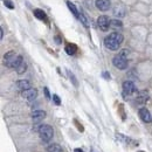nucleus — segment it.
Instances as JSON below:
<instances>
[{
    "label": "nucleus",
    "instance_id": "obj_1",
    "mask_svg": "<svg viewBox=\"0 0 152 152\" xmlns=\"http://www.w3.org/2000/svg\"><path fill=\"white\" fill-rule=\"evenodd\" d=\"M123 43V35L120 33H111L104 39V46L110 50H117Z\"/></svg>",
    "mask_w": 152,
    "mask_h": 152
},
{
    "label": "nucleus",
    "instance_id": "obj_2",
    "mask_svg": "<svg viewBox=\"0 0 152 152\" xmlns=\"http://www.w3.org/2000/svg\"><path fill=\"white\" fill-rule=\"evenodd\" d=\"M22 62H23L22 56L19 55V54H17V53L13 52V50L6 53L5 56H4V63H5V66L8 67V68H15V69H17Z\"/></svg>",
    "mask_w": 152,
    "mask_h": 152
},
{
    "label": "nucleus",
    "instance_id": "obj_3",
    "mask_svg": "<svg viewBox=\"0 0 152 152\" xmlns=\"http://www.w3.org/2000/svg\"><path fill=\"white\" fill-rule=\"evenodd\" d=\"M128 54H129V50L128 49H123L120 50V53L118 55H116L113 58H112V63L116 68L120 69V70H124L128 68Z\"/></svg>",
    "mask_w": 152,
    "mask_h": 152
},
{
    "label": "nucleus",
    "instance_id": "obj_4",
    "mask_svg": "<svg viewBox=\"0 0 152 152\" xmlns=\"http://www.w3.org/2000/svg\"><path fill=\"white\" fill-rule=\"evenodd\" d=\"M39 133H40V137H41L42 142H45V143L50 142L53 139V136H54L53 128L50 125H47V124H43L39 128Z\"/></svg>",
    "mask_w": 152,
    "mask_h": 152
},
{
    "label": "nucleus",
    "instance_id": "obj_5",
    "mask_svg": "<svg viewBox=\"0 0 152 152\" xmlns=\"http://www.w3.org/2000/svg\"><path fill=\"white\" fill-rule=\"evenodd\" d=\"M136 85L132 81H125L123 83V94L124 96H130L136 93Z\"/></svg>",
    "mask_w": 152,
    "mask_h": 152
},
{
    "label": "nucleus",
    "instance_id": "obj_6",
    "mask_svg": "<svg viewBox=\"0 0 152 152\" xmlns=\"http://www.w3.org/2000/svg\"><path fill=\"white\" fill-rule=\"evenodd\" d=\"M97 25H98V27L102 29V30H108L109 29V27H110V20L108 19V17H105V15H101L98 19H97Z\"/></svg>",
    "mask_w": 152,
    "mask_h": 152
},
{
    "label": "nucleus",
    "instance_id": "obj_7",
    "mask_svg": "<svg viewBox=\"0 0 152 152\" xmlns=\"http://www.w3.org/2000/svg\"><path fill=\"white\" fill-rule=\"evenodd\" d=\"M38 96V90L36 89H33L30 88L28 90H25L22 91V97H25L27 101H34Z\"/></svg>",
    "mask_w": 152,
    "mask_h": 152
},
{
    "label": "nucleus",
    "instance_id": "obj_8",
    "mask_svg": "<svg viewBox=\"0 0 152 152\" xmlns=\"http://www.w3.org/2000/svg\"><path fill=\"white\" fill-rule=\"evenodd\" d=\"M138 113H139V117L142 118V120L145 122V123H150V122L152 120L151 113H150V111H149L146 108H140Z\"/></svg>",
    "mask_w": 152,
    "mask_h": 152
},
{
    "label": "nucleus",
    "instance_id": "obj_9",
    "mask_svg": "<svg viewBox=\"0 0 152 152\" xmlns=\"http://www.w3.org/2000/svg\"><path fill=\"white\" fill-rule=\"evenodd\" d=\"M96 7L100 11H108L110 8L109 0H96Z\"/></svg>",
    "mask_w": 152,
    "mask_h": 152
},
{
    "label": "nucleus",
    "instance_id": "obj_10",
    "mask_svg": "<svg viewBox=\"0 0 152 152\" xmlns=\"http://www.w3.org/2000/svg\"><path fill=\"white\" fill-rule=\"evenodd\" d=\"M46 117V112L43 110H35L32 113V118L34 122H41Z\"/></svg>",
    "mask_w": 152,
    "mask_h": 152
},
{
    "label": "nucleus",
    "instance_id": "obj_11",
    "mask_svg": "<svg viewBox=\"0 0 152 152\" xmlns=\"http://www.w3.org/2000/svg\"><path fill=\"white\" fill-rule=\"evenodd\" d=\"M17 85H18V88H19L20 90H22V91L28 90V89L32 88V87H30V82L27 81V80H20V81H18Z\"/></svg>",
    "mask_w": 152,
    "mask_h": 152
},
{
    "label": "nucleus",
    "instance_id": "obj_12",
    "mask_svg": "<svg viewBox=\"0 0 152 152\" xmlns=\"http://www.w3.org/2000/svg\"><path fill=\"white\" fill-rule=\"evenodd\" d=\"M147 100H149V94L146 93V91H140V93L138 94V96H137V103H139V104L146 103Z\"/></svg>",
    "mask_w": 152,
    "mask_h": 152
},
{
    "label": "nucleus",
    "instance_id": "obj_13",
    "mask_svg": "<svg viewBox=\"0 0 152 152\" xmlns=\"http://www.w3.org/2000/svg\"><path fill=\"white\" fill-rule=\"evenodd\" d=\"M76 50H77V46L74 43H69L66 46V53L68 55H74L76 53Z\"/></svg>",
    "mask_w": 152,
    "mask_h": 152
},
{
    "label": "nucleus",
    "instance_id": "obj_14",
    "mask_svg": "<svg viewBox=\"0 0 152 152\" xmlns=\"http://www.w3.org/2000/svg\"><path fill=\"white\" fill-rule=\"evenodd\" d=\"M47 151L48 152H62V149H61V146L58 144H50V145H48Z\"/></svg>",
    "mask_w": 152,
    "mask_h": 152
},
{
    "label": "nucleus",
    "instance_id": "obj_15",
    "mask_svg": "<svg viewBox=\"0 0 152 152\" xmlns=\"http://www.w3.org/2000/svg\"><path fill=\"white\" fill-rule=\"evenodd\" d=\"M67 5H68V8L72 11V13L76 17V18H80V14H78V11H77V8H76V6L72 3V1H67Z\"/></svg>",
    "mask_w": 152,
    "mask_h": 152
},
{
    "label": "nucleus",
    "instance_id": "obj_16",
    "mask_svg": "<svg viewBox=\"0 0 152 152\" xmlns=\"http://www.w3.org/2000/svg\"><path fill=\"white\" fill-rule=\"evenodd\" d=\"M34 15H35L38 19H40V20H45V19L47 18V15H46L45 11H42V10H39V8L34 10Z\"/></svg>",
    "mask_w": 152,
    "mask_h": 152
},
{
    "label": "nucleus",
    "instance_id": "obj_17",
    "mask_svg": "<svg viewBox=\"0 0 152 152\" xmlns=\"http://www.w3.org/2000/svg\"><path fill=\"white\" fill-rule=\"evenodd\" d=\"M113 14L117 15V17H124L125 15V10L124 8L120 10V6H116L115 10H113Z\"/></svg>",
    "mask_w": 152,
    "mask_h": 152
},
{
    "label": "nucleus",
    "instance_id": "obj_18",
    "mask_svg": "<svg viewBox=\"0 0 152 152\" xmlns=\"http://www.w3.org/2000/svg\"><path fill=\"white\" fill-rule=\"evenodd\" d=\"M122 26H123V23H122L120 20H110V27H113V28H120Z\"/></svg>",
    "mask_w": 152,
    "mask_h": 152
},
{
    "label": "nucleus",
    "instance_id": "obj_19",
    "mask_svg": "<svg viewBox=\"0 0 152 152\" xmlns=\"http://www.w3.org/2000/svg\"><path fill=\"white\" fill-rule=\"evenodd\" d=\"M26 69H27V65L25 63V61H23V62L17 68V73H18V74H23V73L26 72Z\"/></svg>",
    "mask_w": 152,
    "mask_h": 152
},
{
    "label": "nucleus",
    "instance_id": "obj_20",
    "mask_svg": "<svg viewBox=\"0 0 152 152\" xmlns=\"http://www.w3.org/2000/svg\"><path fill=\"white\" fill-rule=\"evenodd\" d=\"M4 4H5V6H6L7 8H10V10H13V8H14V5H13V3H12V0H4Z\"/></svg>",
    "mask_w": 152,
    "mask_h": 152
},
{
    "label": "nucleus",
    "instance_id": "obj_21",
    "mask_svg": "<svg viewBox=\"0 0 152 152\" xmlns=\"http://www.w3.org/2000/svg\"><path fill=\"white\" fill-rule=\"evenodd\" d=\"M80 20L83 22V25H84L85 27H88V26H89V23H88V20H87V18L84 17V14H83V13H81V14H80Z\"/></svg>",
    "mask_w": 152,
    "mask_h": 152
},
{
    "label": "nucleus",
    "instance_id": "obj_22",
    "mask_svg": "<svg viewBox=\"0 0 152 152\" xmlns=\"http://www.w3.org/2000/svg\"><path fill=\"white\" fill-rule=\"evenodd\" d=\"M68 75H69V77H70V80L73 81V83H74V85H78V83H77V80L75 78V76H74V74L73 73H70V72H68Z\"/></svg>",
    "mask_w": 152,
    "mask_h": 152
},
{
    "label": "nucleus",
    "instance_id": "obj_23",
    "mask_svg": "<svg viewBox=\"0 0 152 152\" xmlns=\"http://www.w3.org/2000/svg\"><path fill=\"white\" fill-rule=\"evenodd\" d=\"M53 101L55 102L56 105H60L61 104V101H60V97L57 95H53Z\"/></svg>",
    "mask_w": 152,
    "mask_h": 152
},
{
    "label": "nucleus",
    "instance_id": "obj_24",
    "mask_svg": "<svg viewBox=\"0 0 152 152\" xmlns=\"http://www.w3.org/2000/svg\"><path fill=\"white\" fill-rule=\"evenodd\" d=\"M43 91H45V95H46V97L49 100V98H50V95H49V90H48V88H45V89H43Z\"/></svg>",
    "mask_w": 152,
    "mask_h": 152
},
{
    "label": "nucleus",
    "instance_id": "obj_25",
    "mask_svg": "<svg viewBox=\"0 0 152 152\" xmlns=\"http://www.w3.org/2000/svg\"><path fill=\"white\" fill-rule=\"evenodd\" d=\"M103 76H104L107 80H109V78H110V74H108L107 72H104V73H103Z\"/></svg>",
    "mask_w": 152,
    "mask_h": 152
},
{
    "label": "nucleus",
    "instance_id": "obj_26",
    "mask_svg": "<svg viewBox=\"0 0 152 152\" xmlns=\"http://www.w3.org/2000/svg\"><path fill=\"white\" fill-rule=\"evenodd\" d=\"M0 38H1V39L4 38V29H3V28L0 29Z\"/></svg>",
    "mask_w": 152,
    "mask_h": 152
},
{
    "label": "nucleus",
    "instance_id": "obj_27",
    "mask_svg": "<svg viewBox=\"0 0 152 152\" xmlns=\"http://www.w3.org/2000/svg\"><path fill=\"white\" fill-rule=\"evenodd\" d=\"M74 152H83V150H81V149H75Z\"/></svg>",
    "mask_w": 152,
    "mask_h": 152
}]
</instances>
